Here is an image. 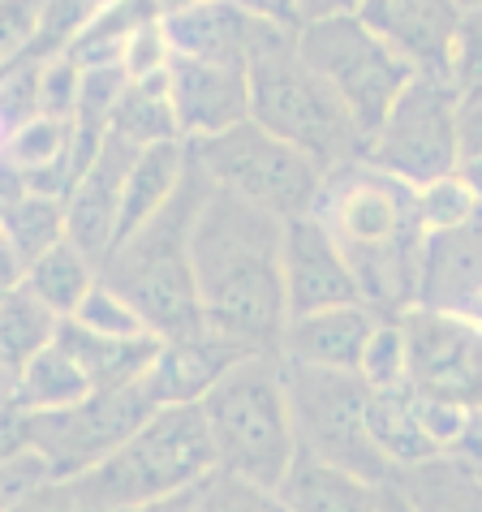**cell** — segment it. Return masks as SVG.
Segmentation results:
<instances>
[{"instance_id":"cell-1","label":"cell","mask_w":482,"mask_h":512,"mask_svg":"<svg viewBox=\"0 0 482 512\" xmlns=\"http://www.w3.org/2000/svg\"><path fill=\"white\" fill-rule=\"evenodd\" d=\"M190 259L211 332L246 349H280L289 327L285 220L211 186L194 220Z\"/></svg>"},{"instance_id":"cell-2","label":"cell","mask_w":482,"mask_h":512,"mask_svg":"<svg viewBox=\"0 0 482 512\" xmlns=\"http://www.w3.org/2000/svg\"><path fill=\"white\" fill-rule=\"evenodd\" d=\"M310 216L349 259L366 306L379 315H405L418 306L427 229L414 186L379 173L366 160H349L328 173Z\"/></svg>"},{"instance_id":"cell-3","label":"cell","mask_w":482,"mask_h":512,"mask_svg":"<svg viewBox=\"0 0 482 512\" xmlns=\"http://www.w3.org/2000/svg\"><path fill=\"white\" fill-rule=\"evenodd\" d=\"M207 194H211V177L203 173V164L190 160L181 190L147 224L125 233L112 246L104 267H99V276L117 293L130 297L134 310L147 319V327L160 340L207 332L203 306H198V284H194V259H190L194 220L203 211Z\"/></svg>"},{"instance_id":"cell-4","label":"cell","mask_w":482,"mask_h":512,"mask_svg":"<svg viewBox=\"0 0 482 512\" xmlns=\"http://www.w3.org/2000/svg\"><path fill=\"white\" fill-rule=\"evenodd\" d=\"M246 78H250V117L272 130L276 138L302 147L306 155L328 168L362 160L366 138L336 91L323 82L297 48V31L272 22L250 26L246 48Z\"/></svg>"},{"instance_id":"cell-5","label":"cell","mask_w":482,"mask_h":512,"mask_svg":"<svg viewBox=\"0 0 482 512\" xmlns=\"http://www.w3.org/2000/svg\"><path fill=\"white\" fill-rule=\"evenodd\" d=\"M203 418L216 448V469L276 495L297 461V426L289 371L280 349L246 353L203 396Z\"/></svg>"},{"instance_id":"cell-6","label":"cell","mask_w":482,"mask_h":512,"mask_svg":"<svg viewBox=\"0 0 482 512\" xmlns=\"http://www.w3.org/2000/svg\"><path fill=\"white\" fill-rule=\"evenodd\" d=\"M211 469H216V448H211L203 405H160L112 457L82 478H69L65 487L82 512H117L190 491Z\"/></svg>"},{"instance_id":"cell-7","label":"cell","mask_w":482,"mask_h":512,"mask_svg":"<svg viewBox=\"0 0 482 512\" xmlns=\"http://www.w3.org/2000/svg\"><path fill=\"white\" fill-rule=\"evenodd\" d=\"M190 147L194 160L203 164V173L211 177V186L229 190L241 203L280 220L310 216L319 203L323 181H328V168L315 155H306L302 147L263 130L254 117L237 121L233 130L216 138L190 142Z\"/></svg>"},{"instance_id":"cell-8","label":"cell","mask_w":482,"mask_h":512,"mask_svg":"<svg viewBox=\"0 0 482 512\" xmlns=\"http://www.w3.org/2000/svg\"><path fill=\"white\" fill-rule=\"evenodd\" d=\"M285 371H289L297 452L340 465L371 482H388L392 465L371 435V388H366V379L349 371H319V366L289 358Z\"/></svg>"},{"instance_id":"cell-9","label":"cell","mask_w":482,"mask_h":512,"mask_svg":"<svg viewBox=\"0 0 482 512\" xmlns=\"http://www.w3.org/2000/svg\"><path fill=\"white\" fill-rule=\"evenodd\" d=\"M297 48H302L310 69L336 91L340 104L349 108L362 138H371L384 125L401 91L414 82V69L405 65V56H396L358 13L302 26Z\"/></svg>"},{"instance_id":"cell-10","label":"cell","mask_w":482,"mask_h":512,"mask_svg":"<svg viewBox=\"0 0 482 512\" xmlns=\"http://www.w3.org/2000/svg\"><path fill=\"white\" fill-rule=\"evenodd\" d=\"M457 108L461 95L448 78L414 74V82L401 91L384 125L366 138L362 160L414 190L431 186L439 177H452L461 168Z\"/></svg>"},{"instance_id":"cell-11","label":"cell","mask_w":482,"mask_h":512,"mask_svg":"<svg viewBox=\"0 0 482 512\" xmlns=\"http://www.w3.org/2000/svg\"><path fill=\"white\" fill-rule=\"evenodd\" d=\"M155 405L143 383L117 392H91L87 401L52 409V414H31V452L48 461L52 482L82 478L104 457H112L138 426H143Z\"/></svg>"},{"instance_id":"cell-12","label":"cell","mask_w":482,"mask_h":512,"mask_svg":"<svg viewBox=\"0 0 482 512\" xmlns=\"http://www.w3.org/2000/svg\"><path fill=\"white\" fill-rule=\"evenodd\" d=\"M409 349V388L431 401L482 409V323L435 306L401 315Z\"/></svg>"},{"instance_id":"cell-13","label":"cell","mask_w":482,"mask_h":512,"mask_svg":"<svg viewBox=\"0 0 482 512\" xmlns=\"http://www.w3.org/2000/svg\"><path fill=\"white\" fill-rule=\"evenodd\" d=\"M143 147H134L130 138L112 134L104 138V147L91 160V168L78 177V186L65 194V229L69 241L78 250H87L91 259L104 267L121 237V203H125V177L134 168V155Z\"/></svg>"},{"instance_id":"cell-14","label":"cell","mask_w":482,"mask_h":512,"mask_svg":"<svg viewBox=\"0 0 482 512\" xmlns=\"http://www.w3.org/2000/svg\"><path fill=\"white\" fill-rule=\"evenodd\" d=\"M461 5L457 0H362L358 18L384 39V44L405 56L414 74L448 78L452 44L461 31Z\"/></svg>"},{"instance_id":"cell-15","label":"cell","mask_w":482,"mask_h":512,"mask_svg":"<svg viewBox=\"0 0 482 512\" xmlns=\"http://www.w3.org/2000/svg\"><path fill=\"white\" fill-rule=\"evenodd\" d=\"M285 297H289V319L362 302L349 259L340 254L332 233L315 216L285 220Z\"/></svg>"},{"instance_id":"cell-16","label":"cell","mask_w":482,"mask_h":512,"mask_svg":"<svg viewBox=\"0 0 482 512\" xmlns=\"http://www.w3.org/2000/svg\"><path fill=\"white\" fill-rule=\"evenodd\" d=\"M168 91H173V108H177L181 138L186 142L216 138L250 117L246 65L173 56V65H168Z\"/></svg>"},{"instance_id":"cell-17","label":"cell","mask_w":482,"mask_h":512,"mask_svg":"<svg viewBox=\"0 0 482 512\" xmlns=\"http://www.w3.org/2000/svg\"><path fill=\"white\" fill-rule=\"evenodd\" d=\"M246 353H259V349H246L229 336H216L211 327L198 336L164 340L147 379H143V388L155 405H203V396L216 388Z\"/></svg>"},{"instance_id":"cell-18","label":"cell","mask_w":482,"mask_h":512,"mask_svg":"<svg viewBox=\"0 0 482 512\" xmlns=\"http://www.w3.org/2000/svg\"><path fill=\"white\" fill-rule=\"evenodd\" d=\"M418 306L452 310V315L482 323V207L461 229L427 237Z\"/></svg>"},{"instance_id":"cell-19","label":"cell","mask_w":482,"mask_h":512,"mask_svg":"<svg viewBox=\"0 0 482 512\" xmlns=\"http://www.w3.org/2000/svg\"><path fill=\"white\" fill-rule=\"evenodd\" d=\"M379 319H384V315L371 310L366 302L328 306V310H315V315H297L285 327L280 353H285L289 362L319 366V371H349V375H358L366 340H371Z\"/></svg>"},{"instance_id":"cell-20","label":"cell","mask_w":482,"mask_h":512,"mask_svg":"<svg viewBox=\"0 0 482 512\" xmlns=\"http://www.w3.org/2000/svg\"><path fill=\"white\" fill-rule=\"evenodd\" d=\"M56 345L82 366V375L91 379L95 392H117V388H134V383L147 379L164 340L151 332L147 336H108L78 319H61Z\"/></svg>"},{"instance_id":"cell-21","label":"cell","mask_w":482,"mask_h":512,"mask_svg":"<svg viewBox=\"0 0 482 512\" xmlns=\"http://www.w3.org/2000/svg\"><path fill=\"white\" fill-rule=\"evenodd\" d=\"M250 26L254 18L246 9H237L233 0H203V5H186V9H164L168 48H173V56H190V61L246 65Z\"/></svg>"},{"instance_id":"cell-22","label":"cell","mask_w":482,"mask_h":512,"mask_svg":"<svg viewBox=\"0 0 482 512\" xmlns=\"http://www.w3.org/2000/svg\"><path fill=\"white\" fill-rule=\"evenodd\" d=\"M379 504H384V482L302 457V452H297L289 478L276 491L280 512H379Z\"/></svg>"},{"instance_id":"cell-23","label":"cell","mask_w":482,"mask_h":512,"mask_svg":"<svg viewBox=\"0 0 482 512\" xmlns=\"http://www.w3.org/2000/svg\"><path fill=\"white\" fill-rule=\"evenodd\" d=\"M388 482L414 512H482V469L452 452L392 469Z\"/></svg>"},{"instance_id":"cell-24","label":"cell","mask_w":482,"mask_h":512,"mask_svg":"<svg viewBox=\"0 0 482 512\" xmlns=\"http://www.w3.org/2000/svg\"><path fill=\"white\" fill-rule=\"evenodd\" d=\"M190 142L173 138V142H151L134 155V168L125 177V203H121V237L134 233L138 224H147L168 198L181 190V181L190 173ZM117 237V241H121Z\"/></svg>"},{"instance_id":"cell-25","label":"cell","mask_w":482,"mask_h":512,"mask_svg":"<svg viewBox=\"0 0 482 512\" xmlns=\"http://www.w3.org/2000/svg\"><path fill=\"white\" fill-rule=\"evenodd\" d=\"M371 435L392 469L439 457L435 439L418 418V396L409 383H401V388H371Z\"/></svg>"},{"instance_id":"cell-26","label":"cell","mask_w":482,"mask_h":512,"mask_svg":"<svg viewBox=\"0 0 482 512\" xmlns=\"http://www.w3.org/2000/svg\"><path fill=\"white\" fill-rule=\"evenodd\" d=\"M95 388L91 379L82 375V366L69 358V353L56 345L39 349L31 362L18 371V383H13V401H18L26 414H52V409H69L78 401H87Z\"/></svg>"},{"instance_id":"cell-27","label":"cell","mask_w":482,"mask_h":512,"mask_svg":"<svg viewBox=\"0 0 482 512\" xmlns=\"http://www.w3.org/2000/svg\"><path fill=\"white\" fill-rule=\"evenodd\" d=\"M56 327H61V315L22 280L18 289L0 297V362L18 375L39 349L56 340Z\"/></svg>"},{"instance_id":"cell-28","label":"cell","mask_w":482,"mask_h":512,"mask_svg":"<svg viewBox=\"0 0 482 512\" xmlns=\"http://www.w3.org/2000/svg\"><path fill=\"white\" fill-rule=\"evenodd\" d=\"M108 130L130 138L134 147H151V142L181 138L173 91H168V69L164 74H155V78H130V87H125V95L117 99V112H112Z\"/></svg>"},{"instance_id":"cell-29","label":"cell","mask_w":482,"mask_h":512,"mask_svg":"<svg viewBox=\"0 0 482 512\" xmlns=\"http://www.w3.org/2000/svg\"><path fill=\"white\" fill-rule=\"evenodd\" d=\"M164 18V0H112L95 18L82 26L78 39L65 52L78 65H112L125 56V44L143 31V26Z\"/></svg>"},{"instance_id":"cell-30","label":"cell","mask_w":482,"mask_h":512,"mask_svg":"<svg viewBox=\"0 0 482 512\" xmlns=\"http://www.w3.org/2000/svg\"><path fill=\"white\" fill-rule=\"evenodd\" d=\"M26 284L44 297L56 315L69 319V315H78V306L87 302V293L99 284V263L65 237L61 246H52L48 254H39V259L26 267Z\"/></svg>"},{"instance_id":"cell-31","label":"cell","mask_w":482,"mask_h":512,"mask_svg":"<svg viewBox=\"0 0 482 512\" xmlns=\"http://www.w3.org/2000/svg\"><path fill=\"white\" fill-rule=\"evenodd\" d=\"M0 229H5L9 246L18 250V259L31 267L39 254H48L52 246H61V241L69 237V229H65V198L22 190L18 198H9V203L0 207Z\"/></svg>"},{"instance_id":"cell-32","label":"cell","mask_w":482,"mask_h":512,"mask_svg":"<svg viewBox=\"0 0 482 512\" xmlns=\"http://www.w3.org/2000/svg\"><path fill=\"white\" fill-rule=\"evenodd\" d=\"M358 375L366 379V388H401V383H409V349H405L401 315L379 319L371 340H366Z\"/></svg>"},{"instance_id":"cell-33","label":"cell","mask_w":482,"mask_h":512,"mask_svg":"<svg viewBox=\"0 0 482 512\" xmlns=\"http://www.w3.org/2000/svg\"><path fill=\"white\" fill-rule=\"evenodd\" d=\"M478 207H482L478 194L465 186L461 173L439 177V181H431V186L418 190V216H422V229H427V237H431V233L461 229V224L470 220Z\"/></svg>"},{"instance_id":"cell-34","label":"cell","mask_w":482,"mask_h":512,"mask_svg":"<svg viewBox=\"0 0 482 512\" xmlns=\"http://www.w3.org/2000/svg\"><path fill=\"white\" fill-rule=\"evenodd\" d=\"M69 319L87 323V327H95V332H108V336H147V332H151L147 319L134 310L130 297L112 289L104 276H99V284L87 293V302L78 306V315H69ZM151 336H155V332H151Z\"/></svg>"},{"instance_id":"cell-35","label":"cell","mask_w":482,"mask_h":512,"mask_svg":"<svg viewBox=\"0 0 482 512\" xmlns=\"http://www.w3.org/2000/svg\"><path fill=\"white\" fill-rule=\"evenodd\" d=\"M48 9L52 0H0V69L35 52Z\"/></svg>"},{"instance_id":"cell-36","label":"cell","mask_w":482,"mask_h":512,"mask_svg":"<svg viewBox=\"0 0 482 512\" xmlns=\"http://www.w3.org/2000/svg\"><path fill=\"white\" fill-rule=\"evenodd\" d=\"M82 95V65L69 52H56L39 61V112L44 117L74 121Z\"/></svg>"},{"instance_id":"cell-37","label":"cell","mask_w":482,"mask_h":512,"mask_svg":"<svg viewBox=\"0 0 482 512\" xmlns=\"http://www.w3.org/2000/svg\"><path fill=\"white\" fill-rule=\"evenodd\" d=\"M194 512H276V495L259 491L246 478L224 474V469H211V474L198 482Z\"/></svg>"},{"instance_id":"cell-38","label":"cell","mask_w":482,"mask_h":512,"mask_svg":"<svg viewBox=\"0 0 482 512\" xmlns=\"http://www.w3.org/2000/svg\"><path fill=\"white\" fill-rule=\"evenodd\" d=\"M448 82L457 87V95H482V9L461 13Z\"/></svg>"},{"instance_id":"cell-39","label":"cell","mask_w":482,"mask_h":512,"mask_svg":"<svg viewBox=\"0 0 482 512\" xmlns=\"http://www.w3.org/2000/svg\"><path fill=\"white\" fill-rule=\"evenodd\" d=\"M52 482V469L48 461L39 457V452H26V457H13L0 465V512L13 508L26 495H35L39 487H48Z\"/></svg>"},{"instance_id":"cell-40","label":"cell","mask_w":482,"mask_h":512,"mask_svg":"<svg viewBox=\"0 0 482 512\" xmlns=\"http://www.w3.org/2000/svg\"><path fill=\"white\" fill-rule=\"evenodd\" d=\"M31 452V414L18 401L0 405V465Z\"/></svg>"},{"instance_id":"cell-41","label":"cell","mask_w":482,"mask_h":512,"mask_svg":"<svg viewBox=\"0 0 482 512\" xmlns=\"http://www.w3.org/2000/svg\"><path fill=\"white\" fill-rule=\"evenodd\" d=\"M457 151H461V164L482 160V95H461V108H457Z\"/></svg>"},{"instance_id":"cell-42","label":"cell","mask_w":482,"mask_h":512,"mask_svg":"<svg viewBox=\"0 0 482 512\" xmlns=\"http://www.w3.org/2000/svg\"><path fill=\"white\" fill-rule=\"evenodd\" d=\"M237 9H246L254 22H272L285 31H302V5L297 0H233Z\"/></svg>"},{"instance_id":"cell-43","label":"cell","mask_w":482,"mask_h":512,"mask_svg":"<svg viewBox=\"0 0 482 512\" xmlns=\"http://www.w3.org/2000/svg\"><path fill=\"white\" fill-rule=\"evenodd\" d=\"M5 512H82V504L69 495L65 482H48V487H39L35 495H26Z\"/></svg>"},{"instance_id":"cell-44","label":"cell","mask_w":482,"mask_h":512,"mask_svg":"<svg viewBox=\"0 0 482 512\" xmlns=\"http://www.w3.org/2000/svg\"><path fill=\"white\" fill-rule=\"evenodd\" d=\"M297 5H302V26H310L328 18H349L362 9V0H297Z\"/></svg>"},{"instance_id":"cell-45","label":"cell","mask_w":482,"mask_h":512,"mask_svg":"<svg viewBox=\"0 0 482 512\" xmlns=\"http://www.w3.org/2000/svg\"><path fill=\"white\" fill-rule=\"evenodd\" d=\"M194 504H198V487L164 495V500H151V504H138V508H117V512H194Z\"/></svg>"},{"instance_id":"cell-46","label":"cell","mask_w":482,"mask_h":512,"mask_svg":"<svg viewBox=\"0 0 482 512\" xmlns=\"http://www.w3.org/2000/svg\"><path fill=\"white\" fill-rule=\"evenodd\" d=\"M457 173L465 177V186H470L478 194V203H482V160H470V164H461Z\"/></svg>"},{"instance_id":"cell-47","label":"cell","mask_w":482,"mask_h":512,"mask_svg":"<svg viewBox=\"0 0 482 512\" xmlns=\"http://www.w3.org/2000/svg\"><path fill=\"white\" fill-rule=\"evenodd\" d=\"M379 512H414L405 504V495L392 487V482H384V504H379Z\"/></svg>"},{"instance_id":"cell-48","label":"cell","mask_w":482,"mask_h":512,"mask_svg":"<svg viewBox=\"0 0 482 512\" xmlns=\"http://www.w3.org/2000/svg\"><path fill=\"white\" fill-rule=\"evenodd\" d=\"M457 5H461L465 13H470V9H482V0H457Z\"/></svg>"},{"instance_id":"cell-49","label":"cell","mask_w":482,"mask_h":512,"mask_svg":"<svg viewBox=\"0 0 482 512\" xmlns=\"http://www.w3.org/2000/svg\"><path fill=\"white\" fill-rule=\"evenodd\" d=\"M5 138H9V134H5V125H0V151H5Z\"/></svg>"},{"instance_id":"cell-50","label":"cell","mask_w":482,"mask_h":512,"mask_svg":"<svg viewBox=\"0 0 482 512\" xmlns=\"http://www.w3.org/2000/svg\"><path fill=\"white\" fill-rule=\"evenodd\" d=\"M0 297H5V289H0Z\"/></svg>"},{"instance_id":"cell-51","label":"cell","mask_w":482,"mask_h":512,"mask_svg":"<svg viewBox=\"0 0 482 512\" xmlns=\"http://www.w3.org/2000/svg\"><path fill=\"white\" fill-rule=\"evenodd\" d=\"M276 512H280V508H276Z\"/></svg>"}]
</instances>
